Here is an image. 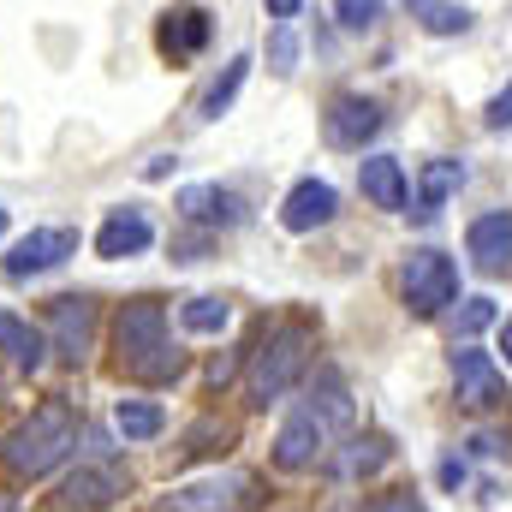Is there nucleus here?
<instances>
[{"instance_id": "nucleus-21", "label": "nucleus", "mask_w": 512, "mask_h": 512, "mask_svg": "<svg viewBox=\"0 0 512 512\" xmlns=\"http://www.w3.org/2000/svg\"><path fill=\"white\" fill-rule=\"evenodd\" d=\"M114 423H120V435H126V441H149V435H161V423H167V417H161V405H155V399H120V405H114Z\"/></svg>"}, {"instance_id": "nucleus-20", "label": "nucleus", "mask_w": 512, "mask_h": 512, "mask_svg": "<svg viewBox=\"0 0 512 512\" xmlns=\"http://www.w3.org/2000/svg\"><path fill=\"white\" fill-rule=\"evenodd\" d=\"M245 72H251V54H233V60H227V72H221V78L203 90V108H197V114H203V120H221V114L233 108V96H239Z\"/></svg>"}, {"instance_id": "nucleus-17", "label": "nucleus", "mask_w": 512, "mask_h": 512, "mask_svg": "<svg viewBox=\"0 0 512 512\" xmlns=\"http://www.w3.org/2000/svg\"><path fill=\"white\" fill-rule=\"evenodd\" d=\"M358 185H364V197L376 203V209H405V167L393 161V155H370V161H358Z\"/></svg>"}, {"instance_id": "nucleus-30", "label": "nucleus", "mask_w": 512, "mask_h": 512, "mask_svg": "<svg viewBox=\"0 0 512 512\" xmlns=\"http://www.w3.org/2000/svg\"><path fill=\"white\" fill-rule=\"evenodd\" d=\"M173 167H179V161H173V155H155V161H149V167H143V179H167V173H173Z\"/></svg>"}, {"instance_id": "nucleus-14", "label": "nucleus", "mask_w": 512, "mask_h": 512, "mask_svg": "<svg viewBox=\"0 0 512 512\" xmlns=\"http://www.w3.org/2000/svg\"><path fill=\"white\" fill-rule=\"evenodd\" d=\"M149 239H155V227H149V221H143L137 209H114V215L102 221V233H96V256L120 262V256L149 251Z\"/></svg>"}, {"instance_id": "nucleus-25", "label": "nucleus", "mask_w": 512, "mask_h": 512, "mask_svg": "<svg viewBox=\"0 0 512 512\" xmlns=\"http://www.w3.org/2000/svg\"><path fill=\"white\" fill-rule=\"evenodd\" d=\"M382 459H387V447L376 435H370V441H352V453L340 459V477H364V471H376Z\"/></svg>"}, {"instance_id": "nucleus-19", "label": "nucleus", "mask_w": 512, "mask_h": 512, "mask_svg": "<svg viewBox=\"0 0 512 512\" xmlns=\"http://www.w3.org/2000/svg\"><path fill=\"white\" fill-rule=\"evenodd\" d=\"M0 352H6L18 370H36V364L48 358V340H42V328H30V322H18V316H0Z\"/></svg>"}, {"instance_id": "nucleus-4", "label": "nucleus", "mask_w": 512, "mask_h": 512, "mask_svg": "<svg viewBox=\"0 0 512 512\" xmlns=\"http://www.w3.org/2000/svg\"><path fill=\"white\" fill-rule=\"evenodd\" d=\"M399 286H405V310L429 322V316H441L459 298V268H453V256H441V251H411Z\"/></svg>"}, {"instance_id": "nucleus-7", "label": "nucleus", "mask_w": 512, "mask_h": 512, "mask_svg": "<svg viewBox=\"0 0 512 512\" xmlns=\"http://www.w3.org/2000/svg\"><path fill=\"white\" fill-rule=\"evenodd\" d=\"M114 495H126L120 465H84V471H72V477L60 483L54 507H60V512H102Z\"/></svg>"}, {"instance_id": "nucleus-11", "label": "nucleus", "mask_w": 512, "mask_h": 512, "mask_svg": "<svg viewBox=\"0 0 512 512\" xmlns=\"http://www.w3.org/2000/svg\"><path fill=\"white\" fill-rule=\"evenodd\" d=\"M376 131H382V108L364 102V96H340V102L328 108V143H334V149H364Z\"/></svg>"}, {"instance_id": "nucleus-8", "label": "nucleus", "mask_w": 512, "mask_h": 512, "mask_svg": "<svg viewBox=\"0 0 512 512\" xmlns=\"http://www.w3.org/2000/svg\"><path fill=\"white\" fill-rule=\"evenodd\" d=\"M334 209H340L334 185H328V179H304V185L286 191V203H280V227H286V233H316V227L334 221Z\"/></svg>"}, {"instance_id": "nucleus-22", "label": "nucleus", "mask_w": 512, "mask_h": 512, "mask_svg": "<svg viewBox=\"0 0 512 512\" xmlns=\"http://www.w3.org/2000/svg\"><path fill=\"white\" fill-rule=\"evenodd\" d=\"M304 411H316L322 429H328V423H352V399H346L340 376H322V382L310 387V405H304Z\"/></svg>"}, {"instance_id": "nucleus-28", "label": "nucleus", "mask_w": 512, "mask_h": 512, "mask_svg": "<svg viewBox=\"0 0 512 512\" xmlns=\"http://www.w3.org/2000/svg\"><path fill=\"white\" fill-rule=\"evenodd\" d=\"M268 60H274V72H292V60H298V36L280 24L274 30V42H268Z\"/></svg>"}, {"instance_id": "nucleus-2", "label": "nucleus", "mask_w": 512, "mask_h": 512, "mask_svg": "<svg viewBox=\"0 0 512 512\" xmlns=\"http://www.w3.org/2000/svg\"><path fill=\"white\" fill-rule=\"evenodd\" d=\"M114 352H120V370L131 376H149V382H167L179 376V352H167V310L155 298H131L114 322Z\"/></svg>"}, {"instance_id": "nucleus-16", "label": "nucleus", "mask_w": 512, "mask_h": 512, "mask_svg": "<svg viewBox=\"0 0 512 512\" xmlns=\"http://www.w3.org/2000/svg\"><path fill=\"white\" fill-rule=\"evenodd\" d=\"M90 328H96V304L90 298H54V346H60V358H84L90 352Z\"/></svg>"}, {"instance_id": "nucleus-18", "label": "nucleus", "mask_w": 512, "mask_h": 512, "mask_svg": "<svg viewBox=\"0 0 512 512\" xmlns=\"http://www.w3.org/2000/svg\"><path fill=\"white\" fill-rule=\"evenodd\" d=\"M465 185V161H429L423 167V185H417V221H435L441 203Z\"/></svg>"}, {"instance_id": "nucleus-6", "label": "nucleus", "mask_w": 512, "mask_h": 512, "mask_svg": "<svg viewBox=\"0 0 512 512\" xmlns=\"http://www.w3.org/2000/svg\"><path fill=\"white\" fill-rule=\"evenodd\" d=\"M453 382H459V405H465V411H495V405H507V382H501V370L489 364V352L459 346V352H453Z\"/></svg>"}, {"instance_id": "nucleus-5", "label": "nucleus", "mask_w": 512, "mask_h": 512, "mask_svg": "<svg viewBox=\"0 0 512 512\" xmlns=\"http://www.w3.org/2000/svg\"><path fill=\"white\" fill-rule=\"evenodd\" d=\"M66 256H78V233H72V227H36V233H24V239L6 251V280L48 274V268H60Z\"/></svg>"}, {"instance_id": "nucleus-12", "label": "nucleus", "mask_w": 512, "mask_h": 512, "mask_svg": "<svg viewBox=\"0 0 512 512\" xmlns=\"http://www.w3.org/2000/svg\"><path fill=\"white\" fill-rule=\"evenodd\" d=\"M465 245H471V262H477L483 274H507L512 268V215L507 209H495V215L471 221Z\"/></svg>"}, {"instance_id": "nucleus-3", "label": "nucleus", "mask_w": 512, "mask_h": 512, "mask_svg": "<svg viewBox=\"0 0 512 512\" xmlns=\"http://www.w3.org/2000/svg\"><path fill=\"white\" fill-rule=\"evenodd\" d=\"M304 364H310V328H298V322L274 328V334L251 352V405L280 399L286 387L304 376Z\"/></svg>"}, {"instance_id": "nucleus-32", "label": "nucleus", "mask_w": 512, "mask_h": 512, "mask_svg": "<svg viewBox=\"0 0 512 512\" xmlns=\"http://www.w3.org/2000/svg\"><path fill=\"white\" fill-rule=\"evenodd\" d=\"M376 512H417V501H411V495H393V501H382Z\"/></svg>"}, {"instance_id": "nucleus-34", "label": "nucleus", "mask_w": 512, "mask_h": 512, "mask_svg": "<svg viewBox=\"0 0 512 512\" xmlns=\"http://www.w3.org/2000/svg\"><path fill=\"white\" fill-rule=\"evenodd\" d=\"M405 6H423V0H405Z\"/></svg>"}, {"instance_id": "nucleus-1", "label": "nucleus", "mask_w": 512, "mask_h": 512, "mask_svg": "<svg viewBox=\"0 0 512 512\" xmlns=\"http://www.w3.org/2000/svg\"><path fill=\"white\" fill-rule=\"evenodd\" d=\"M72 447H78V411H72L66 399H48L42 411H30V417L0 441V459H6L12 477H42V471H54Z\"/></svg>"}, {"instance_id": "nucleus-23", "label": "nucleus", "mask_w": 512, "mask_h": 512, "mask_svg": "<svg viewBox=\"0 0 512 512\" xmlns=\"http://www.w3.org/2000/svg\"><path fill=\"white\" fill-rule=\"evenodd\" d=\"M179 322H185L191 334H221V328L233 322V310H227V298H185Z\"/></svg>"}, {"instance_id": "nucleus-29", "label": "nucleus", "mask_w": 512, "mask_h": 512, "mask_svg": "<svg viewBox=\"0 0 512 512\" xmlns=\"http://www.w3.org/2000/svg\"><path fill=\"white\" fill-rule=\"evenodd\" d=\"M489 126H495V131H507V126H512V84L501 90V96H495V102H489Z\"/></svg>"}, {"instance_id": "nucleus-10", "label": "nucleus", "mask_w": 512, "mask_h": 512, "mask_svg": "<svg viewBox=\"0 0 512 512\" xmlns=\"http://www.w3.org/2000/svg\"><path fill=\"white\" fill-rule=\"evenodd\" d=\"M251 477H209V483H191V489H173L167 507L173 512H239L251 507Z\"/></svg>"}, {"instance_id": "nucleus-15", "label": "nucleus", "mask_w": 512, "mask_h": 512, "mask_svg": "<svg viewBox=\"0 0 512 512\" xmlns=\"http://www.w3.org/2000/svg\"><path fill=\"white\" fill-rule=\"evenodd\" d=\"M155 42H161V54H167V60H191V54L209 42V18H203L197 6H173V12L161 18Z\"/></svg>"}, {"instance_id": "nucleus-9", "label": "nucleus", "mask_w": 512, "mask_h": 512, "mask_svg": "<svg viewBox=\"0 0 512 512\" xmlns=\"http://www.w3.org/2000/svg\"><path fill=\"white\" fill-rule=\"evenodd\" d=\"M322 441H328V429L316 423V411H292L274 435V465L280 471H310L322 459Z\"/></svg>"}, {"instance_id": "nucleus-33", "label": "nucleus", "mask_w": 512, "mask_h": 512, "mask_svg": "<svg viewBox=\"0 0 512 512\" xmlns=\"http://www.w3.org/2000/svg\"><path fill=\"white\" fill-rule=\"evenodd\" d=\"M501 352H507V364H512V322L501 328Z\"/></svg>"}, {"instance_id": "nucleus-27", "label": "nucleus", "mask_w": 512, "mask_h": 512, "mask_svg": "<svg viewBox=\"0 0 512 512\" xmlns=\"http://www.w3.org/2000/svg\"><path fill=\"white\" fill-rule=\"evenodd\" d=\"M334 12H340L346 30H370L382 18V0H334Z\"/></svg>"}, {"instance_id": "nucleus-13", "label": "nucleus", "mask_w": 512, "mask_h": 512, "mask_svg": "<svg viewBox=\"0 0 512 512\" xmlns=\"http://www.w3.org/2000/svg\"><path fill=\"white\" fill-rule=\"evenodd\" d=\"M179 215L185 221H203V227H239L245 221V203L221 185H185L179 191Z\"/></svg>"}, {"instance_id": "nucleus-31", "label": "nucleus", "mask_w": 512, "mask_h": 512, "mask_svg": "<svg viewBox=\"0 0 512 512\" xmlns=\"http://www.w3.org/2000/svg\"><path fill=\"white\" fill-rule=\"evenodd\" d=\"M298 6H304V0H268V18H292Z\"/></svg>"}, {"instance_id": "nucleus-24", "label": "nucleus", "mask_w": 512, "mask_h": 512, "mask_svg": "<svg viewBox=\"0 0 512 512\" xmlns=\"http://www.w3.org/2000/svg\"><path fill=\"white\" fill-rule=\"evenodd\" d=\"M423 30L429 36H459V30H471V12L465 6H423Z\"/></svg>"}, {"instance_id": "nucleus-26", "label": "nucleus", "mask_w": 512, "mask_h": 512, "mask_svg": "<svg viewBox=\"0 0 512 512\" xmlns=\"http://www.w3.org/2000/svg\"><path fill=\"white\" fill-rule=\"evenodd\" d=\"M489 322H495V304H489V298H465V310L453 316V334H459V340H471V334H483Z\"/></svg>"}]
</instances>
